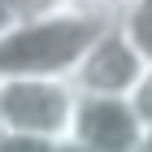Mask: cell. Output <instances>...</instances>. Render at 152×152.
<instances>
[{
    "label": "cell",
    "instance_id": "obj_1",
    "mask_svg": "<svg viewBox=\"0 0 152 152\" xmlns=\"http://www.w3.org/2000/svg\"><path fill=\"white\" fill-rule=\"evenodd\" d=\"M74 100L65 74H0V152H65Z\"/></svg>",
    "mask_w": 152,
    "mask_h": 152
},
{
    "label": "cell",
    "instance_id": "obj_2",
    "mask_svg": "<svg viewBox=\"0 0 152 152\" xmlns=\"http://www.w3.org/2000/svg\"><path fill=\"white\" fill-rule=\"evenodd\" d=\"M109 22L87 18L78 9L48 13V18H26L0 35V74H65L78 65V57L91 48V39Z\"/></svg>",
    "mask_w": 152,
    "mask_h": 152
},
{
    "label": "cell",
    "instance_id": "obj_3",
    "mask_svg": "<svg viewBox=\"0 0 152 152\" xmlns=\"http://www.w3.org/2000/svg\"><path fill=\"white\" fill-rule=\"evenodd\" d=\"M65 148H74V152H143L148 148V126L135 113L130 96L78 91Z\"/></svg>",
    "mask_w": 152,
    "mask_h": 152
},
{
    "label": "cell",
    "instance_id": "obj_4",
    "mask_svg": "<svg viewBox=\"0 0 152 152\" xmlns=\"http://www.w3.org/2000/svg\"><path fill=\"white\" fill-rule=\"evenodd\" d=\"M148 70V61L130 35L122 31L117 22H109L100 35L91 39V48L78 57V65L70 70V83L78 91H109V96H130L135 91V83L143 78Z\"/></svg>",
    "mask_w": 152,
    "mask_h": 152
},
{
    "label": "cell",
    "instance_id": "obj_5",
    "mask_svg": "<svg viewBox=\"0 0 152 152\" xmlns=\"http://www.w3.org/2000/svg\"><path fill=\"white\" fill-rule=\"evenodd\" d=\"M122 31L130 35V44L143 52V61L152 65V0H135L126 13H122Z\"/></svg>",
    "mask_w": 152,
    "mask_h": 152
},
{
    "label": "cell",
    "instance_id": "obj_6",
    "mask_svg": "<svg viewBox=\"0 0 152 152\" xmlns=\"http://www.w3.org/2000/svg\"><path fill=\"white\" fill-rule=\"evenodd\" d=\"M130 4L135 0H70V9L87 13V18H100V22H122V13Z\"/></svg>",
    "mask_w": 152,
    "mask_h": 152
},
{
    "label": "cell",
    "instance_id": "obj_7",
    "mask_svg": "<svg viewBox=\"0 0 152 152\" xmlns=\"http://www.w3.org/2000/svg\"><path fill=\"white\" fill-rule=\"evenodd\" d=\"M130 104H135V113L143 117V126L152 130V65L143 70V78L135 83V91H130Z\"/></svg>",
    "mask_w": 152,
    "mask_h": 152
},
{
    "label": "cell",
    "instance_id": "obj_8",
    "mask_svg": "<svg viewBox=\"0 0 152 152\" xmlns=\"http://www.w3.org/2000/svg\"><path fill=\"white\" fill-rule=\"evenodd\" d=\"M13 9H18V18H48V13H65L70 9V0H9Z\"/></svg>",
    "mask_w": 152,
    "mask_h": 152
},
{
    "label": "cell",
    "instance_id": "obj_9",
    "mask_svg": "<svg viewBox=\"0 0 152 152\" xmlns=\"http://www.w3.org/2000/svg\"><path fill=\"white\" fill-rule=\"evenodd\" d=\"M18 22H22V18H18V9H13L9 0H0V35H9Z\"/></svg>",
    "mask_w": 152,
    "mask_h": 152
}]
</instances>
